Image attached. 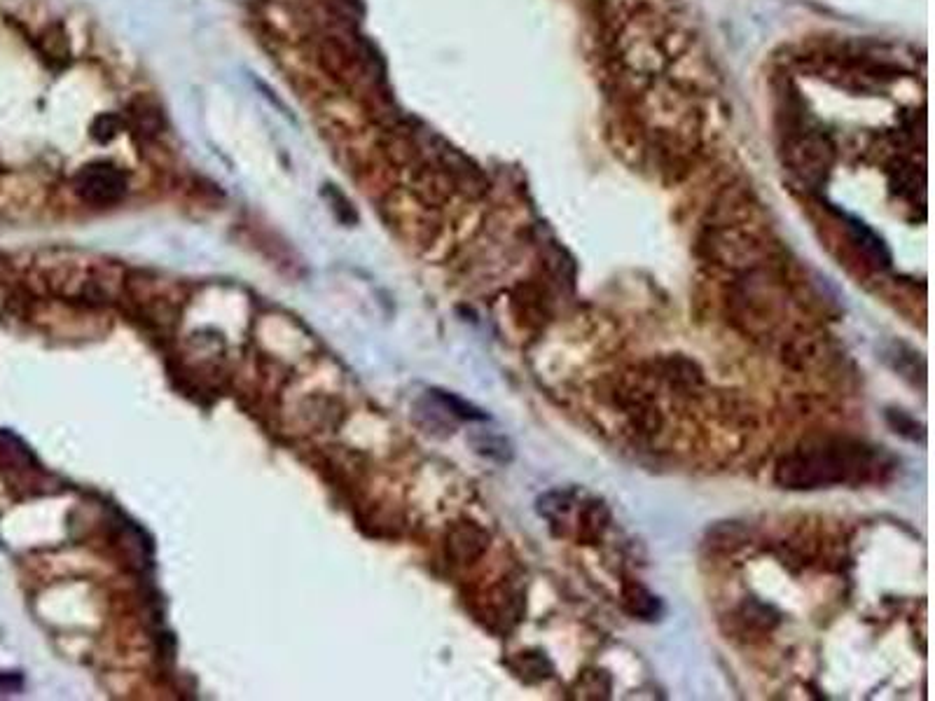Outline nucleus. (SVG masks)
<instances>
[{
    "label": "nucleus",
    "mask_w": 935,
    "mask_h": 701,
    "mask_svg": "<svg viewBox=\"0 0 935 701\" xmlns=\"http://www.w3.org/2000/svg\"><path fill=\"white\" fill-rule=\"evenodd\" d=\"M884 451L851 437H816L781 458L774 482L784 489L812 491L861 484L889 470Z\"/></svg>",
    "instance_id": "obj_1"
},
{
    "label": "nucleus",
    "mask_w": 935,
    "mask_h": 701,
    "mask_svg": "<svg viewBox=\"0 0 935 701\" xmlns=\"http://www.w3.org/2000/svg\"><path fill=\"white\" fill-rule=\"evenodd\" d=\"M75 192L92 206H113L127 194V176L108 162H94L75 176Z\"/></svg>",
    "instance_id": "obj_2"
},
{
    "label": "nucleus",
    "mask_w": 935,
    "mask_h": 701,
    "mask_svg": "<svg viewBox=\"0 0 935 701\" xmlns=\"http://www.w3.org/2000/svg\"><path fill=\"white\" fill-rule=\"evenodd\" d=\"M833 162V148L819 134H805L788 145V164L802 183H821Z\"/></svg>",
    "instance_id": "obj_3"
},
{
    "label": "nucleus",
    "mask_w": 935,
    "mask_h": 701,
    "mask_svg": "<svg viewBox=\"0 0 935 701\" xmlns=\"http://www.w3.org/2000/svg\"><path fill=\"white\" fill-rule=\"evenodd\" d=\"M515 671L526 683H536V680H545L552 676V664L543 652H519Z\"/></svg>",
    "instance_id": "obj_4"
},
{
    "label": "nucleus",
    "mask_w": 935,
    "mask_h": 701,
    "mask_svg": "<svg viewBox=\"0 0 935 701\" xmlns=\"http://www.w3.org/2000/svg\"><path fill=\"white\" fill-rule=\"evenodd\" d=\"M851 229H854V239H856V244L863 248V253L868 255V258L875 262V265L879 267H886L891 262V255L889 251H886L882 241H879L875 234L870 232L868 227L863 225V222H851Z\"/></svg>",
    "instance_id": "obj_5"
},
{
    "label": "nucleus",
    "mask_w": 935,
    "mask_h": 701,
    "mask_svg": "<svg viewBox=\"0 0 935 701\" xmlns=\"http://www.w3.org/2000/svg\"><path fill=\"white\" fill-rule=\"evenodd\" d=\"M625 599L629 603V608H632V613L646 617V620H653V617L660 613V601H657L653 594H648L646 589L639 587V585L629 587L625 592Z\"/></svg>",
    "instance_id": "obj_6"
},
{
    "label": "nucleus",
    "mask_w": 935,
    "mask_h": 701,
    "mask_svg": "<svg viewBox=\"0 0 935 701\" xmlns=\"http://www.w3.org/2000/svg\"><path fill=\"white\" fill-rule=\"evenodd\" d=\"M889 421H891V426L896 428V433L910 437V440H914V442L924 437V430H921L919 423L914 421L912 416H907L905 412H893V409H891Z\"/></svg>",
    "instance_id": "obj_7"
},
{
    "label": "nucleus",
    "mask_w": 935,
    "mask_h": 701,
    "mask_svg": "<svg viewBox=\"0 0 935 701\" xmlns=\"http://www.w3.org/2000/svg\"><path fill=\"white\" fill-rule=\"evenodd\" d=\"M117 134V120L115 117H101L99 122L94 124V136L99 138V141H110V138H113Z\"/></svg>",
    "instance_id": "obj_8"
}]
</instances>
